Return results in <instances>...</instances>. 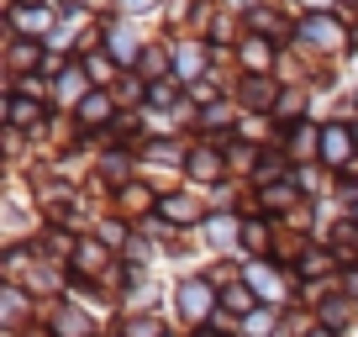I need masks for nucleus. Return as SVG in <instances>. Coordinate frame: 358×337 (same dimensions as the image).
Masks as SVG:
<instances>
[{
  "label": "nucleus",
  "instance_id": "nucleus-1",
  "mask_svg": "<svg viewBox=\"0 0 358 337\" xmlns=\"http://www.w3.org/2000/svg\"><path fill=\"white\" fill-rule=\"evenodd\" d=\"M306 32H311L316 43H343V32H337V27H327V22H311Z\"/></svg>",
  "mask_w": 358,
  "mask_h": 337
},
{
  "label": "nucleus",
  "instance_id": "nucleus-5",
  "mask_svg": "<svg viewBox=\"0 0 358 337\" xmlns=\"http://www.w3.org/2000/svg\"><path fill=\"white\" fill-rule=\"evenodd\" d=\"M169 216H174V222H190V216H195V206H185V201H174V206H169Z\"/></svg>",
  "mask_w": 358,
  "mask_h": 337
},
{
  "label": "nucleus",
  "instance_id": "nucleus-4",
  "mask_svg": "<svg viewBox=\"0 0 358 337\" xmlns=\"http://www.w3.org/2000/svg\"><path fill=\"white\" fill-rule=\"evenodd\" d=\"M190 168H195V174H216V158H211V153H195Z\"/></svg>",
  "mask_w": 358,
  "mask_h": 337
},
{
  "label": "nucleus",
  "instance_id": "nucleus-6",
  "mask_svg": "<svg viewBox=\"0 0 358 337\" xmlns=\"http://www.w3.org/2000/svg\"><path fill=\"white\" fill-rule=\"evenodd\" d=\"M127 6H132V11H148V6H153V0H127Z\"/></svg>",
  "mask_w": 358,
  "mask_h": 337
},
{
  "label": "nucleus",
  "instance_id": "nucleus-3",
  "mask_svg": "<svg viewBox=\"0 0 358 337\" xmlns=\"http://www.w3.org/2000/svg\"><path fill=\"white\" fill-rule=\"evenodd\" d=\"M348 153V132H327V158H343Z\"/></svg>",
  "mask_w": 358,
  "mask_h": 337
},
{
  "label": "nucleus",
  "instance_id": "nucleus-2",
  "mask_svg": "<svg viewBox=\"0 0 358 337\" xmlns=\"http://www.w3.org/2000/svg\"><path fill=\"white\" fill-rule=\"evenodd\" d=\"M185 311H190V316L206 311V290H201V285H190V290H185Z\"/></svg>",
  "mask_w": 358,
  "mask_h": 337
}]
</instances>
